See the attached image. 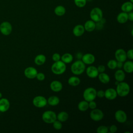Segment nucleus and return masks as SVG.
Masks as SVG:
<instances>
[{"label":"nucleus","mask_w":133,"mask_h":133,"mask_svg":"<svg viewBox=\"0 0 133 133\" xmlns=\"http://www.w3.org/2000/svg\"><path fill=\"white\" fill-rule=\"evenodd\" d=\"M85 64L81 60H78L75 61L71 66V71L72 73L76 75L82 74L85 71Z\"/></svg>","instance_id":"1"},{"label":"nucleus","mask_w":133,"mask_h":133,"mask_svg":"<svg viewBox=\"0 0 133 133\" xmlns=\"http://www.w3.org/2000/svg\"><path fill=\"white\" fill-rule=\"evenodd\" d=\"M130 86L128 83L124 82H119L116 85V91L117 96L124 97L127 96L130 92Z\"/></svg>","instance_id":"2"},{"label":"nucleus","mask_w":133,"mask_h":133,"mask_svg":"<svg viewBox=\"0 0 133 133\" xmlns=\"http://www.w3.org/2000/svg\"><path fill=\"white\" fill-rule=\"evenodd\" d=\"M66 69V64L60 60L55 62L51 66L52 72L56 75H61L64 73Z\"/></svg>","instance_id":"3"},{"label":"nucleus","mask_w":133,"mask_h":133,"mask_svg":"<svg viewBox=\"0 0 133 133\" xmlns=\"http://www.w3.org/2000/svg\"><path fill=\"white\" fill-rule=\"evenodd\" d=\"M97 90L94 87H88L83 92V96L85 100L89 102L94 100L97 97Z\"/></svg>","instance_id":"4"},{"label":"nucleus","mask_w":133,"mask_h":133,"mask_svg":"<svg viewBox=\"0 0 133 133\" xmlns=\"http://www.w3.org/2000/svg\"><path fill=\"white\" fill-rule=\"evenodd\" d=\"M43 121L47 124H52L57 119V115L55 112L50 110L45 111L42 116Z\"/></svg>","instance_id":"5"},{"label":"nucleus","mask_w":133,"mask_h":133,"mask_svg":"<svg viewBox=\"0 0 133 133\" xmlns=\"http://www.w3.org/2000/svg\"><path fill=\"white\" fill-rule=\"evenodd\" d=\"M91 20L95 22L99 21L103 18V13L101 9L99 7L94 8L90 12Z\"/></svg>","instance_id":"6"},{"label":"nucleus","mask_w":133,"mask_h":133,"mask_svg":"<svg viewBox=\"0 0 133 133\" xmlns=\"http://www.w3.org/2000/svg\"><path fill=\"white\" fill-rule=\"evenodd\" d=\"M32 103L35 107L41 108L47 105V101L45 97L43 96H37L33 98Z\"/></svg>","instance_id":"7"},{"label":"nucleus","mask_w":133,"mask_h":133,"mask_svg":"<svg viewBox=\"0 0 133 133\" xmlns=\"http://www.w3.org/2000/svg\"><path fill=\"white\" fill-rule=\"evenodd\" d=\"M90 118L95 122H99L103 119L104 117L103 112L99 109H94L90 113Z\"/></svg>","instance_id":"8"},{"label":"nucleus","mask_w":133,"mask_h":133,"mask_svg":"<svg viewBox=\"0 0 133 133\" xmlns=\"http://www.w3.org/2000/svg\"><path fill=\"white\" fill-rule=\"evenodd\" d=\"M12 27L11 23L8 21H4L0 24V32L4 35H9L12 32Z\"/></svg>","instance_id":"9"},{"label":"nucleus","mask_w":133,"mask_h":133,"mask_svg":"<svg viewBox=\"0 0 133 133\" xmlns=\"http://www.w3.org/2000/svg\"><path fill=\"white\" fill-rule=\"evenodd\" d=\"M115 59L117 61H120L124 62L127 59L126 52L125 50L122 48L117 49L114 54Z\"/></svg>","instance_id":"10"},{"label":"nucleus","mask_w":133,"mask_h":133,"mask_svg":"<svg viewBox=\"0 0 133 133\" xmlns=\"http://www.w3.org/2000/svg\"><path fill=\"white\" fill-rule=\"evenodd\" d=\"M114 117L116 121L120 123H124L127 121V116L126 113L122 110H117L114 114Z\"/></svg>","instance_id":"11"},{"label":"nucleus","mask_w":133,"mask_h":133,"mask_svg":"<svg viewBox=\"0 0 133 133\" xmlns=\"http://www.w3.org/2000/svg\"><path fill=\"white\" fill-rule=\"evenodd\" d=\"M37 73V70L32 66L27 67L24 71V74L25 76L29 79H33L36 78Z\"/></svg>","instance_id":"12"},{"label":"nucleus","mask_w":133,"mask_h":133,"mask_svg":"<svg viewBox=\"0 0 133 133\" xmlns=\"http://www.w3.org/2000/svg\"><path fill=\"white\" fill-rule=\"evenodd\" d=\"M117 96L116 89L109 88L104 91V97L109 100H114Z\"/></svg>","instance_id":"13"},{"label":"nucleus","mask_w":133,"mask_h":133,"mask_svg":"<svg viewBox=\"0 0 133 133\" xmlns=\"http://www.w3.org/2000/svg\"><path fill=\"white\" fill-rule=\"evenodd\" d=\"M86 73L87 75L91 78L97 77L99 73L97 70V68L93 65L87 67V68L86 69Z\"/></svg>","instance_id":"14"},{"label":"nucleus","mask_w":133,"mask_h":133,"mask_svg":"<svg viewBox=\"0 0 133 133\" xmlns=\"http://www.w3.org/2000/svg\"><path fill=\"white\" fill-rule=\"evenodd\" d=\"M81 60L85 64H91L95 61V56L90 53H87L82 56L81 58Z\"/></svg>","instance_id":"15"},{"label":"nucleus","mask_w":133,"mask_h":133,"mask_svg":"<svg viewBox=\"0 0 133 133\" xmlns=\"http://www.w3.org/2000/svg\"><path fill=\"white\" fill-rule=\"evenodd\" d=\"M63 88L62 83L59 81H53L50 84V88L54 92H58L60 91Z\"/></svg>","instance_id":"16"},{"label":"nucleus","mask_w":133,"mask_h":133,"mask_svg":"<svg viewBox=\"0 0 133 133\" xmlns=\"http://www.w3.org/2000/svg\"><path fill=\"white\" fill-rule=\"evenodd\" d=\"M10 107L9 101L4 98L0 99V112H5L8 110Z\"/></svg>","instance_id":"17"},{"label":"nucleus","mask_w":133,"mask_h":133,"mask_svg":"<svg viewBox=\"0 0 133 133\" xmlns=\"http://www.w3.org/2000/svg\"><path fill=\"white\" fill-rule=\"evenodd\" d=\"M85 29L83 25L77 24L75 25L73 29V34L76 37L81 36L85 32Z\"/></svg>","instance_id":"18"},{"label":"nucleus","mask_w":133,"mask_h":133,"mask_svg":"<svg viewBox=\"0 0 133 133\" xmlns=\"http://www.w3.org/2000/svg\"><path fill=\"white\" fill-rule=\"evenodd\" d=\"M85 30L87 32H92L96 29V22L92 20H87L84 25Z\"/></svg>","instance_id":"19"},{"label":"nucleus","mask_w":133,"mask_h":133,"mask_svg":"<svg viewBox=\"0 0 133 133\" xmlns=\"http://www.w3.org/2000/svg\"><path fill=\"white\" fill-rule=\"evenodd\" d=\"M114 78L115 80L118 82H123L125 79V74L124 71L122 70H117L114 74Z\"/></svg>","instance_id":"20"},{"label":"nucleus","mask_w":133,"mask_h":133,"mask_svg":"<svg viewBox=\"0 0 133 133\" xmlns=\"http://www.w3.org/2000/svg\"><path fill=\"white\" fill-rule=\"evenodd\" d=\"M97 77H98L100 82L104 84L109 83L110 81V78L109 75L104 72L99 73Z\"/></svg>","instance_id":"21"},{"label":"nucleus","mask_w":133,"mask_h":133,"mask_svg":"<svg viewBox=\"0 0 133 133\" xmlns=\"http://www.w3.org/2000/svg\"><path fill=\"white\" fill-rule=\"evenodd\" d=\"M116 20L119 23H125L128 20V14L125 12H121L118 14Z\"/></svg>","instance_id":"22"},{"label":"nucleus","mask_w":133,"mask_h":133,"mask_svg":"<svg viewBox=\"0 0 133 133\" xmlns=\"http://www.w3.org/2000/svg\"><path fill=\"white\" fill-rule=\"evenodd\" d=\"M46 60V56L43 54H39L34 58V62L37 65H42L45 63Z\"/></svg>","instance_id":"23"},{"label":"nucleus","mask_w":133,"mask_h":133,"mask_svg":"<svg viewBox=\"0 0 133 133\" xmlns=\"http://www.w3.org/2000/svg\"><path fill=\"white\" fill-rule=\"evenodd\" d=\"M123 68L125 72L128 73H131L133 72V62L132 61H125L123 63Z\"/></svg>","instance_id":"24"},{"label":"nucleus","mask_w":133,"mask_h":133,"mask_svg":"<svg viewBox=\"0 0 133 133\" xmlns=\"http://www.w3.org/2000/svg\"><path fill=\"white\" fill-rule=\"evenodd\" d=\"M68 83L69 85L71 86H76L80 84L81 79L77 76H72L69 78L68 80Z\"/></svg>","instance_id":"25"},{"label":"nucleus","mask_w":133,"mask_h":133,"mask_svg":"<svg viewBox=\"0 0 133 133\" xmlns=\"http://www.w3.org/2000/svg\"><path fill=\"white\" fill-rule=\"evenodd\" d=\"M133 9V4L132 3L130 2H126L124 3L122 6H121V9L123 12H129L130 11H131Z\"/></svg>","instance_id":"26"},{"label":"nucleus","mask_w":133,"mask_h":133,"mask_svg":"<svg viewBox=\"0 0 133 133\" xmlns=\"http://www.w3.org/2000/svg\"><path fill=\"white\" fill-rule=\"evenodd\" d=\"M47 103L51 106H56L60 102L59 98L56 96H50L47 99Z\"/></svg>","instance_id":"27"},{"label":"nucleus","mask_w":133,"mask_h":133,"mask_svg":"<svg viewBox=\"0 0 133 133\" xmlns=\"http://www.w3.org/2000/svg\"><path fill=\"white\" fill-rule=\"evenodd\" d=\"M61 60L65 64L70 63L73 59V56L70 53H65L61 57Z\"/></svg>","instance_id":"28"},{"label":"nucleus","mask_w":133,"mask_h":133,"mask_svg":"<svg viewBox=\"0 0 133 133\" xmlns=\"http://www.w3.org/2000/svg\"><path fill=\"white\" fill-rule=\"evenodd\" d=\"M69 114L65 111H61L57 115V119L61 122H64L68 120Z\"/></svg>","instance_id":"29"},{"label":"nucleus","mask_w":133,"mask_h":133,"mask_svg":"<svg viewBox=\"0 0 133 133\" xmlns=\"http://www.w3.org/2000/svg\"><path fill=\"white\" fill-rule=\"evenodd\" d=\"M78 109L82 112L86 111L89 108L88 102L86 100H83L80 101L77 105Z\"/></svg>","instance_id":"30"},{"label":"nucleus","mask_w":133,"mask_h":133,"mask_svg":"<svg viewBox=\"0 0 133 133\" xmlns=\"http://www.w3.org/2000/svg\"><path fill=\"white\" fill-rule=\"evenodd\" d=\"M55 14L58 16H62L65 13V8L61 5L57 6L54 9Z\"/></svg>","instance_id":"31"},{"label":"nucleus","mask_w":133,"mask_h":133,"mask_svg":"<svg viewBox=\"0 0 133 133\" xmlns=\"http://www.w3.org/2000/svg\"><path fill=\"white\" fill-rule=\"evenodd\" d=\"M116 63H117V61L116 60L111 59L108 62L107 66L110 69L114 70L116 68Z\"/></svg>","instance_id":"32"},{"label":"nucleus","mask_w":133,"mask_h":133,"mask_svg":"<svg viewBox=\"0 0 133 133\" xmlns=\"http://www.w3.org/2000/svg\"><path fill=\"white\" fill-rule=\"evenodd\" d=\"M109 131L108 128L104 125L99 126L96 130L97 132L98 133H107Z\"/></svg>","instance_id":"33"},{"label":"nucleus","mask_w":133,"mask_h":133,"mask_svg":"<svg viewBox=\"0 0 133 133\" xmlns=\"http://www.w3.org/2000/svg\"><path fill=\"white\" fill-rule=\"evenodd\" d=\"M52 126L53 127L57 130H60L62 127V122H60L59 121L56 119L55 121H54L52 123Z\"/></svg>","instance_id":"34"},{"label":"nucleus","mask_w":133,"mask_h":133,"mask_svg":"<svg viewBox=\"0 0 133 133\" xmlns=\"http://www.w3.org/2000/svg\"><path fill=\"white\" fill-rule=\"evenodd\" d=\"M74 3L76 6L79 8H82L86 5V0H74Z\"/></svg>","instance_id":"35"},{"label":"nucleus","mask_w":133,"mask_h":133,"mask_svg":"<svg viewBox=\"0 0 133 133\" xmlns=\"http://www.w3.org/2000/svg\"><path fill=\"white\" fill-rule=\"evenodd\" d=\"M36 78H37V80H38L39 81H43L45 78V75L43 73H42V72L37 73Z\"/></svg>","instance_id":"36"},{"label":"nucleus","mask_w":133,"mask_h":133,"mask_svg":"<svg viewBox=\"0 0 133 133\" xmlns=\"http://www.w3.org/2000/svg\"><path fill=\"white\" fill-rule=\"evenodd\" d=\"M126 56H127V58H128L130 60L133 59V50H132V49H130L126 52Z\"/></svg>","instance_id":"37"},{"label":"nucleus","mask_w":133,"mask_h":133,"mask_svg":"<svg viewBox=\"0 0 133 133\" xmlns=\"http://www.w3.org/2000/svg\"><path fill=\"white\" fill-rule=\"evenodd\" d=\"M61 56L58 53H54L52 56V59L54 61L56 62L60 60Z\"/></svg>","instance_id":"38"},{"label":"nucleus","mask_w":133,"mask_h":133,"mask_svg":"<svg viewBox=\"0 0 133 133\" xmlns=\"http://www.w3.org/2000/svg\"><path fill=\"white\" fill-rule=\"evenodd\" d=\"M88 107H89V108H90L91 110H93L96 108L97 103L95 101H94V100L89 101L88 102Z\"/></svg>","instance_id":"39"},{"label":"nucleus","mask_w":133,"mask_h":133,"mask_svg":"<svg viewBox=\"0 0 133 133\" xmlns=\"http://www.w3.org/2000/svg\"><path fill=\"white\" fill-rule=\"evenodd\" d=\"M103 23H102L100 21L96 22V29L97 30H101L103 27Z\"/></svg>","instance_id":"40"},{"label":"nucleus","mask_w":133,"mask_h":133,"mask_svg":"<svg viewBox=\"0 0 133 133\" xmlns=\"http://www.w3.org/2000/svg\"><path fill=\"white\" fill-rule=\"evenodd\" d=\"M110 132L114 133L117 130V127L115 125H112L109 128Z\"/></svg>","instance_id":"41"},{"label":"nucleus","mask_w":133,"mask_h":133,"mask_svg":"<svg viewBox=\"0 0 133 133\" xmlns=\"http://www.w3.org/2000/svg\"><path fill=\"white\" fill-rule=\"evenodd\" d=\"M97 97L99 98H103L104 97V91L103 90H99L98 91H97L96 92Z\"/></svg>","instance_id":"42"},{"label":"nucleus","mask_w":133,"mask_h":133,"mask_svg":"<svg viewBox=\"0 0 133 133\" xmlns=\"http://www.w3.org/2000/svg\"><path fill=\"white\" fill-rule=\"evenodd\" d=\"M97 70H98L99 73L104 72V71L105 70V67L103 65H99L97 68Z\"/></svg>","instance_id":"43"},{"label":"nucleus","mask_w":133,"mask_h":133,"mask_svg":"<svg viewBox=\"0 0 133 133\" xmlns=\"http://www.w3.org/2000/svg\"><path fill=\"white\" fill-rule=\"evenodd\" d=\"M128 20H129L131 21H133V12L131 11H130L128 12Z\"/></svg>","instance_id":"44"},{"label":"nucleus","mask_w":133,"mask_h":133,"mask_svg":"<svg viewBox=\"0 0 133 133\" xmlns=\"http://www.w3.org/2000/svg\"><path fill=\"white\" fill-rule=\"evenodd\" d=\"M123 62H120V61H117L116 68L121 69V68H123Z\"/></svg>","instance_id":"45"},{"label":"nucleus","mask_w":133,"mask_h":133,"mask_svg":"<svg viewBox=\"0 0 133 133\" xmlns=\"http://www.w3.org/2000/svg\"><path fill=\"white\" fill-rule=\"evenodd\" d=\"M82 56H83V55L81 52H78L76 54V57H77V58L79 59V60L81 59V58L82 57Z\"/></svg>","instance_id":"46"},{"label":"nucleus","mask_w":133,"mask_h":133,"mask_svg":"<svg viewBox=\"0 0 133 133\" xmlns=\"http://www.w3.org/2000/svg\"><path fill=\"white\" fill-rule=\"evenodd\" d=\"M2 98V94L0 92V99Z\"/></svg>","instance_id":"47"},{"label":"nucleus","mask_w":133,"mask_h":133,"mask_svg":"<svg viewBox=\"0 0 133 133\" xmlns=\"http://www.w3.org/2000/svg\"><path fill=\"white\" fill-rule=\"evenodd\" d=\"M132 32H133V30L132 29V30H131V36H133V34H132Z\"/></svg>","instance_id":"48"},{"label":"nucleus","mask_w":133,"mask_h":133,"mask_svg":"<svg viewBox=\"0 0 133 133\" xmlns=\"http://www.w3.org/2000/svg\"><path fill=\"white\" fill-rule=\"evenodd\" d=\"M130 2H131V3H132V2H133V0H130Z\"/></svg>","instance_id":"49"},{"label":"nucleus","mask_w":133,"mask_h":133,"mask_svg":"<svg viewBox=\"0 0 133 133\" xmlns=\"http://www.w3.org/2000/svg\"><path fill=\"white\" fill-rule=\"evenodd\" d=\"M86 1H88V2H90V1H91L92 0H86Z\"/></svg>","instance_id":"50"}]
</instances>
